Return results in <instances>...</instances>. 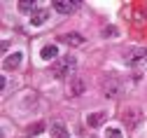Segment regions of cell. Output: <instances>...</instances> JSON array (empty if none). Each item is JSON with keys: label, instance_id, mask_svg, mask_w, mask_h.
<instances>
[{"label": "cell", "instance_id": "9", "mask_svg": "<svg viewBox=\"0 0 147 138\" xmlns=\"http://www.w3.org/2000/svg\"><path fill=\"white\" fill-rule=\"evenodd\" d=\"M47 19H49V12L47 10H38V12L30 16V26H42Z\"/></svg>", "mask_w": 147, "mask_h": 138}, {"label": "cell", "instance_id": "1", "mask_svg": "<svg viewBox=\"0 0 147 138\" xmlns=\"http://www.w3.org/2000/svg\"><path fill=\"white\" fill-rule=\"evenodd\" d=\"M75 66H77V58L72 54H68V56H61L59 61L51 66V73H54V77H59V80H65L68 75H72Z\"/></svg>", "mask_w": 147, "mask_h": 138}, {"label": "cell", "instance_id": "7", "mask_svg": "<svg viewBox=\"0 0 147 138\" xmlns=\"http://www.w3.org/2000/svg\"><path fill=\"white\" fill-rule=\"evenodd\" d=\"M49 133H51V138H68V126L61 122H54L49 126Z\"/></svg>", "mask_w": 147, "mask_h": 138}, {"label": "cell", "instance_id": "13", "mask_svg": "<svg viewBox=\"0 0 147 138\" xmlns=\"http://www.w3.org/2000/svg\"><path fill=\"white\" fill-rule=\"evenodd\" d=\"M84 91V82L82 80H72V84H70V94L72 96H80Z\"/></svg>", "mask_w": 147, "mask_h": 138}, {"label": "cell", "instance_id": "2", "mask_svg": "<svg viewBox=\"0 0 147 138\" xmlns=\"http://www.w3.org/2000/svg\"><path fill=\"white\" fill-rule=\"evenodd\" d=\"M103 91H105L110 98H119V96L124 94V82L119 80L115 73H107V75L103 77Z\"/></svg>", "mask_w": 147, "mask_h": 138}, {"label": "cell", "instance_id": "8", "mask_svg": "<svg viewBox=\"0 0 147 138\" xmlns=\"http://www.w3.org/2000/svg\"><path fill=\"white\" fill-rule=\"evenodd\" d=\"M40 56L45 58V61H54V58L59 56V47L56 45H45L42 52H40Z\"/></svg>", "mask_w": 147, "mask_h": 138}, {"label": "cell", "instance_id": "4", "mask_svg": "<svg viewBox=\"0 0 147 138\" xmlns=\"http://www.w3.org/2000/svg\"><path fill=\"white\" fill-rule=\"evenodd\" d=\"M121 120H124V124H126L128 129H136V126H140V122H142V112H140L138 108H126L124 115H121Z\"/></svg>", "mask_w": 147, "mask_h": 138}, {"label": "cell", "instance_id": "12", "mask_svg": "<svg viewBox=\"0 0 147 138\" xmlns=\"http://www.w3.org/2000/svg\"><path fill=\"white\" fill-rule=\"evenodd\" d=\"M61 40L65 42V45H75V47H80L82 42H84V37L82 35H77V33H68V35H63Z\"/></svg>", "mask_w": 147, "mask_h": 138}, {"label": "cell", "instance_id": "16", "mask_svg": "<svg viewBox=\"0 0 147 138\" xmlns=\"http://www.w3.org/2000/svg\"><path fill=\"white\" fill-rule=\"evenodd\" d=\"M115 35H117V28H115V26H107V28L103 31V37H115Z\"/></svg>", "mask_w": 147, "mask_h": 138}, {"label": "cell", "instance_id": "5", "mask_svg": "<svg viewBox=\"0 0 147 138\" xmlns=\"http://www.w3.org/2000/svg\"><path fill=\"white\" fill-rule=\"evenodd\" d=\"M54 10H56L59 14H70V12H75L80 7V0H54Z\"/></svg>", "mask_w": 147, "mask_h": 138}, {"label": "cell", "instance_id": "6", "mask_svg": "<svg viewBox=\"0 0 147 138\" xmlns=\"http://www.w3.org/2000/svg\"><path fill=\"white\" fill-rule=\"evenodd\" d=\"M21 58H24L21 52H14L12 56H7L5 61H3V68H5V70H16V68L21 66Z\"/></svg>", "mask_w": 147, "mask_h": 138}, {"label": "cell", "instance_id": "15", "mask_svg": "<svg viewBox=\"0 0 147 138\" xmlns=\"http://www.w3.org/2000/svg\"><path fill=\"white\" fill-rule=\"evenodd\" d=\"M105 138H124V133H121V129L110 126V129H105Z\"/></svg>", "mask_w": 147, "mask_h": 138}, {"label": "cell", "instance_id": "3", "mask_svg": "<svg viewBox=\"0 0 147 138\" xmlns=\"http://www.w3.org/2000/svg\"><path fill=\"white\" fill-rule=\"evenodd\" d=\"M124 63H126L128 68H142V66L147 63V49L136 47V49H131V52H126Z\"/></svg>", "mask_w": 147, "mask_h": 138}, {"label": "cell", "instance_id": "11", "mask_svg": "<svg viewBox=\"0 0 147 138\" xmlns=\"http://www.w3.org/2000/svg\"><path fill=\"white\" fill-rule=\"evenodd\" d=\"M19 10L21 12H30V16L35 14V12H38V3H35V0H21V3H19Z\"/></svg>", "mask_w": 147, "mask_h": 138}, {"label": "cell", "instance_id": "10", "mask_svg": "<svg viewBox=\"0 0 147 138\" xmlns=\"http://www.w3.org/2000/svg\"><path fill=\"white\" fill-rule=\"evenodd\" d=\"M105 117H107L105 112H91V115L86 117V124H89V126H100V124L105 122Z\"/></svg>", "mask_w": 147, "mask_h": 138}, {"label": "cell", "instance_id": "14", "mask_svg": "<svg viewBox=\"0 0 147 138\" xmlns=\"http://www.w3.org/2000/svg\"><path fill=\"white\" fill-rule=\"evenodd\" d=\"M42 131H45V124H42V122H35V124H30V126L26 129L28 136H38V133H42Z\"/></svg>", "mask_w": 147, "mask_h": 138}]
</instances>
